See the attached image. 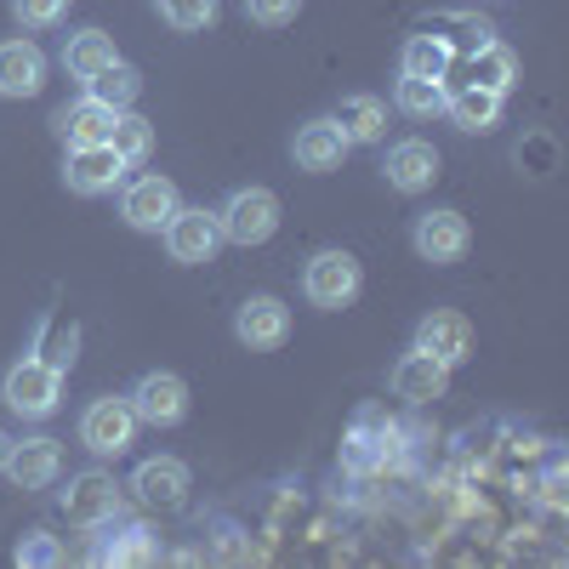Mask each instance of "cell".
<instances>
[{"mask_svg": "<svg viewBox=\"0 0 569 569\" xmlns=\"http://www.w3.org/2000/svg\"><path fill=\"white\" fill-rule=\"evenodd\" d=\"M40 337H46V313L34 325V348L0 376V399H7V410L23 416V421H52L63 410V382H69V365H58L52 353H40Z\"/></svg>", "mask_w": 569, "mask_h": 569, "instance_id": "cell-1", "label": "cell"}, {"mask_svg": "<svg viewBox=\"0 0 569 569\" xmlns=\"http://www.w3.org/2000/svg\"><path fill=\"white\" fill-rule=\"evenodd\" d=\"M114 109L109 103H98V98H80V103H69V109H58V137L69 142V149H91V142H109L114 137Z\"/></svg>", "mask_w": 569, "mask_h": 569, "instance_id": "cell-22", "label": "cell"}, {"mask_svg": "<svg viewBox=\"0 0 569 569\" xmlns=\"http://www.w3.org/2000/svg\"><path fill=\"white\" fill-rule=\"evenodd\" d=\"M217 228L222 246H268L279 233V194L273 188H233V194L217 206Z\"/></svg>", "mask_w": 569, "mask_h": 569, "instance_id": "cell-2", "label": "cell"}, {"mask_svg": "<svg viewBox=\"0 0 569 569\" xmlns=\"http://www.w3.org/2000/svg\"><path fill=\"white\" fill-rule=\"evenodd\" d=\"M359 284H365V268H359V257L342 251V246H325V251H313V257L302 262V297H308L313 308H325V313L348 308V302L359 297Z\"/></svg>", "mask_w": 569, "mask_h": 569, "instance_id": "cell-3", "label": "cell"}, {"mask_svg": "<svg viewBox=\"0 0 569 569\" xmlns=\"http://www.w3.org/2000/svg\"><path fill=\"white\" fill-rule=\"evenodd\" d=\"M410 246H416V257H421V262L450 268V262H461V257H467L472 228H467V217H461V211L439 206V211H421V217L410 222Z\"/></svg>", "mask_w": 569, "mask_h": 569, "instance_id": "cell-11", "label": "cell"}, {"mask_svg": "<svg viewBox=\"0 0 569 569\" xmlns=\"http://www.w3.org/2000/svg\"><path fill=\"white\" fill-rule=\"evenodd\" d=\"M388 439H393V433L376 421V410H365V416L353 421V433L342 439V472H359V479H365V472L388 467Z\"/></svg>", "mask_w": 569, "mask_h": 569, "instance_id": "cell-24", "label": "cell"}, {"mask_svg": "<svg viewBox=\"0 0 569 569\" xmlns=\"http://www.w3.org/2000/svg\"><path fill=\"white\" fill-rule=\"evenodd\" d=\"M388 388H393V399H405V405H433V399H445V388H450V365H439L433 353H421V348H405V353L393 359V370H388Z\"/></svg>", "mask_w": 569, "mask_h": 569, "instance_id": "cell-18", "label": "cell"}, {"mask_svg": "<svg viewBox=\"0 0 569 569\" xmlns=\"http://www.w3.org/2000/svg\"><path fill=\"white\" fill-rule=\"evenodd\" d=\"M439 149L427 137H399L388 142V154H382V177L388 188H399V194H421V188H433L439 182Z\"/></svg>", "mask_w": 569, "mask_h": 569, "instance_id": "cell-16", "label": "cell"}, {"mask_svg": "<svg viewBox=\"0 0 569 569\" xmlns=\"http://www.w3.org/2000/svg\"><path fill=\"white\" fill-rule=\"evenodd\" d=\"M501 109H507V98L501 91H485V86H450L445 91V114L456 131H496Z\"/></svg>", "mask_w": 569, "mask_h": 569, "instance_id": "cell-21", "label": "cell"}, {"mask_svg": "<svg viewBox=\"0 0 569 569\" xmlns=\"http://www.w3.org/2000/svg\"><path fill=\"white\" fill-rule=\"evenodd\" d=\"M18 29H58L69 18V0H12Z\"/></svg>", "mask_w": 569, "mask_h": 569, "instance_id": "cell-33", "label": "cell"}, {"mask_svg": "<svg viewBox=\"0 0 569 569\" xmlns=\"http://www.w3.org/2000/svg\"><path fill=\"white\" fill-rule=\"evenodd\" d=\"M137 410L126 405V393H103V399H91L86 410H80V445L98 456V461H120L131 445H137Z\"/></svg>", "mask_w": 569, "mask_h": 569, "instance_id": "cell-4", "label": "cell"}, {"mask_svg": "<svg viewBox=\"0 0 569 569\" xmlns=\"http://www.w3.org/2000/svg\"><path fill=\"white\" fill-rule=\"evenodd\" d=\"M160 240H166V257H171L177 268H206V262L222 251L217 211H206V206H177L171 222L160 228Z\"/></svg>", "mask_w": 569, "mask_h": 569, "instance_id": "cell-6", "label": "cell"}, {"mask_svg": "<svg viewBox=\"0 0 569 569\" xmlns=\"http://www.w3.org/2000/svg\"><path fill=\"white\" fill-rule=\"evenodd\" d=\"M149 512H182L188 507V490H194V472H188V461L177 456H149L131 467V485H126Z\"/></svg>", "mask_w": 569, "mask_h": 569, "instance_id": "cell-7", "label": "cell"}, {"mask_svg": "<svg viewBox=\"0 0 569 569\" xmlns=\"http://www.w3.org/2000/svg\"><path fill=\"white\" fill-rule=\"evenodd\" d=\"M91 563H154L160 558V536L149 525H131V518H109V525H98V541H91L86 552Z\"/></svg>", "mask_w": 569, "mask_h": 569, "instance_id": "cell-19", "label": "cell"}, {"mask_svg": "<svg viewBox=\"0 0 569 569\" xmlns=\"http://www.w3.org/2000/svg\"><path fill=\"white\" fill-rule=\"evenodd\" d=\"M149 7H154L160 23L177 29V34H200V29H211V23L222 18V0H149Z\"/></svg>", "mask_w": 569, "mask_h": 569, "instance_id": "cell-30", "label": "cell"}, {"mask_svg": "<svg viewBox=\"0 0 569 569\" xmlns=\"http://www.w3.org/2000/svg\"><path fill=\"white\" fill-rule=\"evenodd\" d=\"M109 63H120V46H114V34H103V29H74L69 40H63V69L86 86L91 74H103Z\"/></svg>", "mask_w": 569, "mask_h": 569, "instance_id": "cell-25", "label": "cell"}, {"mask_svg": "<svg viewBox=\"0 0 569 569\" xmlns=\"http://www.w3.org/2000/svg\"><path fill=\"white\" fill-rule=\"evenodd\" d=\"M7 450H12V433H7V427H0V467H7Z\"/></svg>", "mask_w": 569, "mask_h": 569, "instance_id": "cell-36", "label": "cell"}, {"mask_svg": "<svg viewBox=\"0 0 569 569\" xmlns=\"http://www.w3.org/2000/svg\"><path fill=\"white\" fill-rule=\"evenodd\" d=\"M427 34H439L450 46V58H467V52H479V46L496 40V23L479 12H439V18H427Z\"/></svg>", "mask_w": 569, "mask_h": 569, "instance_id": "cell-26", "label": "cell"}, {"mask_svg": "<svg viewBox=\"0 0 569 569\" xmlns=\"http://www.w3.org/2000/svg\"><path fill=\"white\" fill-rule=\"evenodd\" d=\"M120 490L126 485H114V472L86 467V472H74V479L58 490V512L69 518L74 530H98V525H109V518L120 512Z\"/></svg>", "mask_w": 569, "mask_h": 569, "instance_id": "cell-5", "label": "cell"}, {"mask_svg": "<svg viewBox=\"0 0 569 569\" xmlns=\"http://www.w3.org/2000/svg\"><path fill=\"white\" fill-rule=\"evenodd\" d=\"M410 348L433 353L439 365H450V370H456V365H467V359H472L479 337H472V319H467V313H456V308H433V313H421Z\"/></svg>", "mask_w": 569, "mask_h": 569, "instance_id": "cell-15", "label": "cell"}, {"mask_svg": "<svg viewBox=\"0 0 569 569\" xmlns=\"http://www.w3.org/2000/svg\"><path fill=\"white\" fill-rule=\"evenodd\" d=\"M46 86V52L34 40H0V98H40Z\"/></svg>", "mask_w": 569, "mask_h": 569, "instance_id": "cell-20", "label": "cell"}, {"mask_svg": "<svg viewBox=\"0 0 569 569\" xmlns=\"http://www.w3.org/2000/svg\"><path fill=\"white\" fill-rule=\"evenodd\" d=\"M348 154H353V142L342 137L337 114H313V120H302L297 137H291V160H297V171H308V177L342 171Z\"/></svg>", "mask_w": 569, "mask_h": 569, "instance_id": "cell-14", "label": "cell"}, {"mask_svg": "<svg viewBox=\"0 0 569 569\" xmlns=\"http://www.w3.org/2000/svg\"><path fill=\"white\" fill-rule=\"evenodd\" d=\"M541 501H547V507H563V467H558V461L547 467V479H541Z\"/></svg>", "mask_w": 569, "mask_h": 569, "instance_id": "cell-35", "label": "cell"}, {"mask_svg": "<svg viewBox=\"0 0 569 569\" xmlns=\"http://www.w3.org/2000/svg\"><path fill=\"white\" fill-rule=\"evenodd\" d=\"M177 206H182L177 182L160 177V171H142V177L120 182V217H126V228H137V233H160Z\"/></svg>", "mask_w": 569, "mask_h": 569, "instance_id": "cell-9", "label": "cell"}, {"mask_svg": "<svg viewBox=\"0 0 569 569\" xmlns=\"http://www.w3.org/2000/svg\"><path fill=\"white\" fill-rule=\"evenodd\" d=\"M0 479H7L12 490H52V485L63 479V439H52V433L12 439Z\"/></svg>", "mask_w": 569, "mask_h": 569, "instance_id": "cell-8", "label": "cell"}, {"mask_svg": "<svg viewBox=\"0 0 569 569\" xmlns=\"http://www.w3.org/2000/svg\"><path fill=\"white\" fill-rule=\"evenodd\" d=\"M86 98H98V103H109V109L120 114V109H131V103L142 98V74L120 58V63H109L103 74H91V80H86Z\"/></svg>", "mask_w": 569, "mask_h": 569, "instance_id": "cell-29", "label": "cell"}, {"mask_svg": "<svg viewBox=\"0 0 569 569\" xmlns=\"http://www.w3.org/2000/svg\"><path fill=\"white\" fill-rule=\"evenodd\" d=\"M126 160L114 154V142H91V149H69L63 154V188L80 200H98V194H114L126 182Z\"/></svg>", "mask_w": 569, "mask_h": 569, "instance_id": "cell-12", "label": "cell"}, {"mask_svg": "<svg viewBox=\"0 0 569 569\" xmlns=\"http://www.w3.org/2000/svg\"><path fill=\"white\" fill-rule=\"evenodd\" d=\"M337 126H342V137L353 142V149H370V142L388 137V103L370 98V91H348V98L337 103Z\"/></svg>", "mask_w": 569, "mask_h": 569, "instance_id": "cell-23", "label": "cell"}, {"mask_svg": "<svg viewBox=\"0 0 569 569\" xmlns=\"http://www.w3.org/2000/svg\"><path fill=\"white\" fill-rule=\"evenodd\" d=\"M109 142H114V154H120L126 166H149V154H154V126L142 120V114H131V109H120Z\"/></svg>", "mask_w": 569, "mask_h": 569, "instance_id": "cell-31", "label": "cell"}, {"mask_svg": "<svg viewBox=\"0 0 569 569\" xmlns=\"http://www.w3.org/2000/svg\"><path fill=\"white\" fill-rule=\"evenodd\" d=\"M246 18L257 29H284V23L302 18V0H246Z\"/></svg>", "mask_w": 569, "mask_h": 569, "instance_id": "cell-34", "label": "cell"}, {"mask_svg": "<svg viewBox=\"0 0 569 569\" xmlns=\"http://www.w3.org/2000/svg\"><path fill=\"white\" fill-rule=\"evenodd\" d=\"M126 405L137 410L142 427H177L188 416V382L177 370H142L126 388Z\"/></svg>", "mask_w": 569, "mask_h": 569, "instance_id": "cell-10", "label": "cell"}, {"mask_svg": "<svg viewBox=\"0 0 569 569\" xmlns=\"http://www.w3.org/2000/svg\"><path fill=\"white\" fill-rule=\"evenodd\" d=\"M233 337H240V348L251 353H273L291 342V308H284L273 291H257L246 297L240 308H233Z\"/></svg>", "mask_w": 569, "mask_h": 569, "instance_id": "cell-13", "label": "cell"}, {"mask_svg": "<svg viewBox=\"0 0 569 569\" xmlns=\"http://www.w3.org/2000/svg\"><path fill=\"white\" fill-rule=\"evenodd\" d=\"M445 80H421V74H399V86H393V109L405 114V120H433V114H445Z\"/></svg>", "mask_w": 569, "mask_h": 569, "instance_id": "cell-28", "label": "cell"}, {"mask_svg": "<svg viewBox=\"0 0 569 569\" xmlns=\"http://www.w3.org/2000/svg\"><path fill=\"white\" fill-rule=\"evenodd\" d=\"M23 569H58L63 563V547H58V536H46V530H29L23 541H18V552H12Z\"/></svg>", "mask_w": 569, "mask_h": 569, "instance_id": "cell-32", "label": "cell"}, {"mask_svg": "<svg viewBox=\"0 0 569 569\" xmlns=\"http://www.w3.org/2000/svg\"><path fill=\"white\" fill-rule=\"evenodd\" d=\"M445 86H485V91H501L507 98V91L518 86V52L501 46V40H490V46H479V52H467V58H450Z\"/></svg>", "mask_w": 569, "mask_h": 569, "instance_id": "cell-17", "label": "cell"}, {"mask_svg": "<svg viewBox=\"0 0 569 569\" xmlns=\"http://www.w3.org/2000/svg\"><path fill=\"white\" fill-rule=\"evenodd\" d=\"M399 74H421V80H445V74H450V46H445L439 34H427V29H416V34L405 40V52H399Z\"/></svg>", "mask_w": 569, "mask_h": 569, "instance_id": "cell-27", "label": "cell"}]
</instances>
